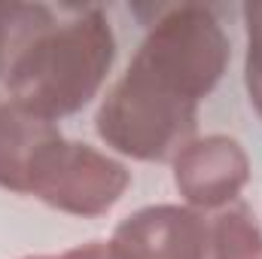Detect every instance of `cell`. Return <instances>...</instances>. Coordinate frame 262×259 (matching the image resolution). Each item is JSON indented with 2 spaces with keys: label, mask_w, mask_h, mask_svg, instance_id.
<instances>
[{
  "label": "cell",
  "mask_w": 262,
  "mask_h": 259,
  "mask_svg": "<svg viewBox=\"0 0 262 259\" xmlns=\"http://www.w3.org/2000/svg\"><path fill=\"white\" fill-rule=\"evenodd\" d=\"M229 58V37L210 6L156 9L143 43L98 107V137L137 162H174L195 140L198 104L216 89Z\"/></svg>",
  "instance_id": "cell-1"
},
{
  "label": "cell",
  "mask_w": 262,
  "mask_h": 259,
  "mask_svg": "<svg viewBox=\"0 0 262 259\" xmlns=\"http://www.w3.org/2000/svg\"><path fill=\"white\" fill-rule=\"evenodd\" d=\"M116 61V34L101 6H58L9 67L3 85L21 110L58 122L89 107Z\"/></svg>",
  "instance_id": "cell-2"
},
{
  "label": "cell",
  "mask_w": 262,
  "mask_h": 259,
  "mask_svg": "<svg viewBox=\"0 0 262 259\" xmlns=\"http://www.w3.org/2000/svg\"><path fill=\"white\" fill-rule=\"evenodd\" d=\"M131 186V171L113 156L64 134L34 162L28 195L70 217H101L119 204Z\"/></svg>",
  "instance_id": "cell-3"
},
{
  "label": "cell",
  "mask_w": 262,
  "mask_h": 259,
  "mask_svg": "<svg viewBox=\"0 0 262 259\" xmlns=\"http://www.w3.org/2000/svg\"><path fill=\"white\" fill-rule=\"evenodd\" d=\"M116 259H210V220L189 204H149L116 223Z\"/></svg>",
  "instance_id": "cell-4"
},
{
  "label": "cell",
  "mask_w": 262,
  "mask_h": 259,
  "mask_svg": "<svg viewBox=\"0 0 262 259\" xmlns=\"http://www.w3.org/2000/svg\"><path fill=\"white\" fill-rule=\"evenodd\" d=\"M174 186L195 210H223L238 201L250 180V159L229 134L189 140L174 156Z\"/></svg>",
  "instance_id": "cell-5"
},
{
  "label": "cell",
  "mask_w": 262,
  "mask_h": 259,
  "mask_svg": "<svg viewBox=\"0 0 262 259\" xmlns=\"http://www.w3.org/2000/svg\"><path fill=\"white\" fill-rule=\"evenodd\" d=\"M58 137L61 131L55 122L28 113L12 101L0 104V189L28 195L34 162Z\"/></svg>",
  "instance_id": "cell-6"
},
{
  "label": "cell",
  "mask_w": 262,
  "mask_h": 259,
  "mask_svg": "<svg viewBox=\"0 0 262 259\" xmlns=\"http://www.w3.org/2000/svg\"><path fill=\"white\" fill-rule=\"evenodd\" d=\"M210 259H262V226L256 213L235 201L210 220Z\"/></svg>",
  "instance_id": "cell-7"
},
{
  "label": "cell",
  "mask_w": 262,
  "mask_h": 259,
  "mask_svg": "<svg viewBox=\"0 0 262 259\" xmlns=\"http://www.w3.org/2000/svg\"><path fill=\"white\" fill-rule=\"evenodd\" d=\"M55 15L58 9L46 3H0V79H6L25 46L52 25Z\"/></svg>",
  "instance_id": "cell-8"
},
{
  "label": "cell",
  "mask_w": 262,
  "mask_h": 259,
  "mask_svg": "<svg viewBox=\"0 0 262 259\" xmlns=\"http://www.w3.org/2000/svg\"><path fill=\"white\" fill-rule=\"evenodd\" d=\"M241 12H244V34H247L244 85H247L250 107L262 119V3H247Z\"/></svg>",
  "instance_id": "cell-9"
},
{
  "label": "cell",
  "mask_w": 262,
  "mask_h": 259,
  "mask_svg": "<svg viewBox=\"0 0 262 259\" xmlns=\"http://www.w3.org/2000/svg\"><path fill=\"white\" fill-rule=\"evenodd\" d=\"M46 259H116L110 241L104 238H95V241H85V244H76L64 253H55V256H46Z\"/></svg>",
  "instance_id": "cell-10"
},
{
  "label": "cell",
  "mask_w": 262,
  "mask_h": 259,
  "mask_svg": "<svg viewBox=\"0 0 262 259\" xmlns=\"http://www.w3.org/2000/svg\"><path fill=\"white\" fill-rule=\"evenodd\" d=\"M21 259H46V253H31V256H21Z\"/></svg>",
  "instance_id": "cell-11"
}]
</instances>
